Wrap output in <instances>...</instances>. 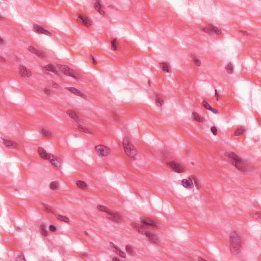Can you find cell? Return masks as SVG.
<instances>
[{"label": "cell", "mask_w": 261, "mask_h": 261, "mask_svg": "<svg viewBox=\"0 0 261 261\" xmlns=\"http://www.w3.org/2000/svg\"><path fill=\"white\" fill-rule=\"evenodd\" d=\"M242 240L236 231H232L229 235V249L231 254L237 255L242 249Z\"/></svg>", "instance_id": "1"}, {"label": "cell", "mask_w": 261, "mask_h": 261, "mask_svg": "<svg viewBox=\"0 0 261 261\" xmlns=\"http://www.w3.org/2000/svg\"><path fill=\"white\" fill-rule=\"evenodd\" d=\"M225 155L228 159L230 163L237 169L242 172H245L247 170V165L246 162L233 152H227Z\"/></svg>", "instance_id": "2"}, {"label": "cell", "mask_w": 261, "mask_h": 261, "mask_svg": "<svg viewBox=\"0 0 261 261\" xmlns=\"http://www.w3.org/2000/svg\"><path fill=\"white\" fill-rule=\"evenodd\" d=\"M122 144L124 150L126 155L130 158L135 159L137 156L138 152L129 139L127 137H124Z\"/></svg>", "instance_id": "3"}, {"label": "cell", "mask_w": 261, "mask_h": 261, "mask_svg": "<svg viewBox=\"0 0 261 261\" xmlns=\"http://www.w3.org/2000/svg\"><path fill=\"white\" fill-rule=\"evenodd\" d=\"M57 66L58 67V69L61 71V72L63 73L64 75H67L68 76H70L75 79H79V76L77 75V74L68 66L62 64H57Z\"/></svg>", "instance_id": "4"}, {"label": "cell", "mask_w": 261, "mask_h": 261, "mask_svg": "<svg viewBox=\"0 0 261 261\" xmlns=\"http://www.w3.org/2000/svg\"><path fill=\"white\" fill-rule=\"evenodd\" d=\"M95 151L98 156L103 157L108 156L111 152L110 149L103 145H98L95 147Z\"/></svg>", "instance_id": "5"}, {"label": "cell", "mask_w": 261, "mask_h": 261, "mask_svg": "<svg viewBox=\"0 0 261 261\" xmlns=\"http://www.w3.org/2000/svg\"><path fill=\"white\" fill-rule=\"evenodd\" d=\"M202 31L210 34L220 35L222 33V31L220 28L214 26L212 24H208L205 27L203 28L202 29Z\"/></svg>", "instance_id": "6"}, {"label": "cell", "mask_w": 261, "mask_h": 261, "mask_svg": "<svg viewBox=\"0 0 261 261\" xmlns=\"http://www.w3.org/2000/svg\"><path fill=\"white\" fill-rule=\"evenodd\" d=\"M167 165L174 172L176 173H182L184 171L183 167L178 163L175 161H171L167 164Z\"/></svg>", "instance_id": "7"}, {"label": "cell", "mask_w": 261, "mask_h": 261, "mask_svg": "<svg viewBox=\"0 0 261 261\" xmlns=\"http://www.w3.org/2000/svg\"><path fill=\"white\" fill-rule=\"evenodd\" d=\"M142 234L145 236L148 239V240L152 243L155 244H159L160 243V240L156 234L150 231L145 230H144L142 232Z\"/></svg>", "instance_id": "8"}, {"label": "cell", "mask_w": 261, "mask_h": 261, "mask_svg": "<svg viewBox=\"0 0 261 261\" xmlns=\"http://www.w3.org/2000/svg\"><path fill=\"white\" fill-rule=\"evenodd\" d=\"M140 222H141V224H142L143 225H146V226L153 227H156V228H158L159 227L158 223L155 221H154L153 219L149 218L141 217L140 218Z\"/></svg>", "instance_id": "9"}, {"label": "cell", "mask_w": 261, "mask_h": 261, "mask_svg": "<svg viewBox=\"0 0 261 261\" xmlns=\"http://www.w3.org/2000/svg\"><path fill=\"white\" fill-rule=\"evenodd\" d=\"M107 214H108V218L111 221L115 222V223H120L122 221V218L121 215L116 212H113L111 211H110Z\"/></svg>", "instance_id": "10"}, {"label": "cell", "mask_w": 261, "mask_h": 261, "mask_svg": "<svg viewBox=\"0 0 261 261\" xmlns=\"http://www.w3.org/2000/svg\"><path fill=\"white\" fill-rule=\"evenodd\" d=\"M19 74L21 77H30L32 75V72L25 66L20 65L19 66Z\"/></svg>", "instance_id": "11"}, {"label": "cell", "mask_w": 261, "mask_h": 261, "mask_svg": "<svg viewBox=\"0 0 261 261\" xmlns=\"http://www.w3.org/2000/svg\"><path fill=\"white\" fill-rule=\"evenodd\" d=\"M33 30L36 33H38V34H44V35H47L48 36H51V33L50 32H49V31L45 29L44 28H42V27H41L38 24H33Z\"/></svg>", "instance_id": "12"}, {"label": "cell", "mask_w": 261, "mask_h": 261, "mask_svg": "<svg viewBox=\"0 0 261 261\" xmlns=\"http://www.w3.org/2000/svg\"><path fill=\"white\" fill-rule=\"evenodd\" d=\"M77 19L84 26L88 28L92 25L93 22L92 20L87 16H83L81 14H79Z\"/></svg>", "instance_id": "13"}, {"label": "cell", "mask_w": 261, "mask_h": 261, "mask_svg": "<svg viewBox=\"0 0 261 261\" xmlns=\"http://www.w3.org/2000/svg\"><path fill=\"white\" fill-rule=\"evenodd\" d=\"M53 165L56 167L57 168H59L61 166V160L60 158L58 157L55 156L53 154L50 153H48V159H47Z\"/></svg>", "instance_id": "14"}, {"label": "cell", "mask_w": 261, "mask_h": 261, "mask_svg": "<svg viewBox=\"0 0 261 261\" xmlns=\"http://www.w3.org/2000/svg\"><path fill=\"white\" fill-rule=\"evenodd\" d=\"M65 89H66L67 90H68L71 93H72L76 96H80L84 99L87 98V96L84 93H83L81 91H80L78 89H76V88H74L73 87H67L65 88Z\"/></svg>", "instance_id": "15"}, {"label": "cell", "mask_w": 261, "mask_h": 261, "mask_svg": "<svg viewBox=\"0 0 261 261\" xmlns=\"http://www.w3.org/2000/svg\"><path fill=\"white\" fill-rule=\"evenodd\" d=\"M28 50L29 51H30L31 53L35 55L36 56H37V57H38L39 58H44L46 57V55L44 52L38 50V49L36 48L35 47H34L33 46H29L28 48Z\"/></svg>", "instance_id": "16"}, {"label": "cell", "mask_w": 261, "mask_h": 261, "mask_svg": "<svg viewBox=\"0 0 261 261\" xmlns=\"http://www.w3.org/2000/svg\"><path fill=\"white\" fill-rule=\"evenodd\" d=\"M43 71L44 72H46V71L51 72L56 75H59V72L57 71L56 67L53 64H52L51 63L48 64L46 65L45 66H44L43 67Z\"/></svg>", "instance_id": "17"}, {"label": "cell", "mask_w": 261, "mask_h": 261, "mask_svg": "<svg viewBox=\"0 0 261 261\" xmlns=\"http://www.w3.org/2000/svg\"><path fill=\"white\" fill-rule=\"evenodd\" d=\"M3 144L6 147L9 148L17 149L18 147V145L17 143L9 140L3 139Z\"/></svg>", "instance_id": "18"}, {"label": "cell", "mask_w": 261, "mask_h": 261, "mask_svg": "<svg viewBox=\"0 0 261 261\" xmlns=\"http://www.w3.org/2000/svg\"><path fill=\"white\" fill-rule=\"evenodd\" d=\"M110 245H111V247H112V248L113 249V250L115 252V253H116L117 254H118L120 256H121L122 257H123V258H125L126 257V255H125V253L123 251H122L115 244H113V243L111 242V243H110Z\"/></svg>", "instance_id": "19"}, {"label": "cell", "mask_w": 261, "mask_h": 261, "mask_svg": "<svg viewBox=\"0 0 261 261\" xmlns=\"http://www.w3.org/2000/svg\"><path fill=\"white\" fill-rule=\"evenodd\" d=\"M66 114L69 116L72 119L76 121L77 123L80 121V118L77 113L73 110H68L66 111Z\"/></svg>", "instance_id": "20"}, {"label": "cell", "mask_w": 261, "mask_h": 261, "mask_svg": "<svg viewBox=\"0 0 261 261\" xmlns=\"http://www.w3.org/2000/svg\"><path fill=\"white\" fill-rule=\"evenodd\" d=\"M94 7L95 9L101 15H103L105 13V11L103 10V6L102 5L100 1H96L94 4Z\"/></svg>", "instance_id": "21"}, {"label": "cell", "mask_w": 261, "mask_h": 261, "mask_svg": "<svg viewBox=\"0 0 261 261\" xmlns=\"http://www.w3.org/2000/svg\"><path fill=\"white\" fill-rule=\"evenodd\" d=\"M159 65H160L161 69L165 72H166V73L170 72L171 68H170V64L168 62H161V63H160Z\"/></svg>", "instance_id": "22"}, {"label": "cell", "mask_w": 261, "mask_h": 261, "mask_svg": "<svg viewBox=\"0 0 261 261\" xmlns=\"http://www.w3.org/2000/svg\"><path fill=\"white\" fill-rule=\"evenodd\" d=\"M181 184L186 188H192L193 187V182L191 179H184L181 180Z\"/></svg>", "instance_id": "23"}, {"label": "cell", "mask_w": 261, "mask_h": 261, "mask_svg": "<svg viewBox=\"0 0 261 261\" xmlns=\"http://www.w3.org/2000/svg\"><path fill=\"white\" fill-rule=\"evenodd\" d=\"M111 46L112 50L114 51L118 50L120 48L119 44L117 39L114 38L111 41Z\"/></svg>", "instance_id": "24"}, {"label": "cell", "mask_w": 261, "mask_h": 261, "mask_svg": "<svg viewBox=\"0 0 261 261\" xmlns=\"http://www.w3.org/2000/svg\"><path fill=\"white\" fill-rule=\"evenodd\" d=\"M38 152L40 155V156L44 160L48 159V153L46 152L45 150H44L42 147H39L38 148Z\"/></svg>", "instance_id": "25"}, {"label": "cell", "mask_w": 261, "mask_h": 261, "mask_svg": "<svg viewBox=\"0 0 261 261\" xmlns=\"http://www.w3.org/2000/svg\"><path fill=\"white\" fill-rule=\"evenodd\" d=\"M202 105L203 106V107L206 109V110H210L211 111V112H212L213 113L216 114V113H218V111L217 110L214 109V108H213L210 105L209 103L206 101L205 100H203L202 102Z\"/></svg>", "instance_id": "26"}, {"label": "cell", "mask_w": 261, "mask_h": 261, "mask_svg": "<svg viewBox=\"0 0 261 261\" xmlns=\"http://www.w3.org/2000/svg\"><path fill=\"white\" fill-rule=\"evenodd\" d=\"M225 70L227 71V72L229 74H231L233 73L234 69V65L233 63L231 62H228L225 66Z\"/></svg>", "instance_id": "27"}, {"label": "cell", "mask_w": 261, "mask_h": 261, "mask_svg": "<svg viewBox=\"0 0 261 261\" xmlns=\"http://www.w3.org/2000/svg\"><path fill=\"white\" fill-rule=\"evenodd\" d=\"M192 116L193 119L196 121L198 122H202L204 121L203 118L197 112H193Z\"/></svg>", "instance_id": "28"}, {"label": "cell", "mask_w": 261, "mask_h": 261, "mask_svg": "<svg viewBox=\"0 0 261 261\" xmlns=\"http://www.w3.org/2000/svg\"><path fill=\"white\" fill-rule=\"evenodd\" d=\"M49 188L52 190H57L60 188V184L58 181H53L49 184Z\"/></svg>", "instance_id": "29"}, {"label": "cell", "mask_w": 261, "mask_h": 261, "mask_svg": "<svg viewBox=\"0 0 261 261\" xmlns=\"http://www.w3.org/2000/svg\"><path fill=\"white\" fill-rule=\"evenodd\" d=\"M250 216L254 219L256 220H259L261 217V214L260 211H253L250 213Z\"/></svg>", "instance_id": "30"}, {"label": "cell", "mask_w": 261, "mask_h": 261, "mask_svg": "<svg viewBox=\"0 0 261 261\" xmlns=\"http://www.w3.org/2000/svg\"><path fill=\"white\" fill-rule=\"evenodd\" d=\"M76 185L80 189H87L88 188V185L86 184V182H85V181H82V180L76 181Z\"/></svg>", "instance_id": "31"}, {"label": "cell", "mask_w": 261, "mask_h": 261, "mask_svg": "<svg viewBox=\"0 0 261 261\" xmlns=\"http://www.w3.org/2000/svg\"><path fill=\"white\" fill-rule=\"evenodd\" d=\"M77 129L79 130H80L81 132H82L83 133H86L88 134H93V132L91 130H90L88 128L84 127V126H82V125H79L77 126Z\"/></svg>", "instance_id": "32"}, {"label": "cell", "mask_w": 261, "mask_h": 261, "mask_svg": "<svg viewBox=\"0 0 261 261\" xmlns=\"http://www.w3.org/2000/svg\"><path fill=\"white\" fill-rule=\"evenodd\" d=\"M245 132V128L243 126H240L236 129V130L234 133V135L236 136H238L242 135Z\"/></svg>", "instance_id": "33"}, {"label": "cell", "mask_w": 261, "mask_h": 261, "mask_svg": "<svg viewBox=\"0 0 261 261\" xmlns=\"http://www.w3.org/2000/svg\"><path fill=\"white\" fill-rule=\"evenodd\" d=\"M155 103L158 107H162L164 104V100L160 96H156L155 98Z\"/></svg>", "instance_id": "34"}, {"label": "cell", "mask_w": 261, "mask_h": 261, "mask_svg": "<svg viewBox=\"0 0 261 261\" xmlns=\"http://www.w3.org/2000/svg\"><path fill=\"white\" fill-rule=\"evenodd\" d=\"M191 58H192V59L193 60V62L194 63V64H195L196 66L199 67V66H200L201 65V61H200V60L199 59H198L195 55H194V54L191 55Z\"/></svg>", "instance_id": "35"}, {"label": "cell", "mask_w": 261, "mask_h": 261, "mask_svg": "<svg viewBox=\"0 0 261 261\" xmlns=\"http://www.w3.org/2000/svg\"><path fill=\"white\" fill-rule=\"evenodd\" d=\"M125 250L129 255L133 256L135 254V251H134L132 247L130 245H126L125 246Z\"/></svg>", "instance_id": "36"}, {"label": "cell", "mask_w": 261, "mask_h": 261, "mask_svg": "<svg viewBox=\"0 0 261 261\" xmlns=\"http://www.w3.org/2000/svg\"><path fill=\"white\" fill-rule=\"evenodd\" d=\"M41 134L44 137H50L51 136V133L48 130L45 128H42L40 130Z\"/></svg>", "instance_id": "37"}, {"label": "cell", "mask_w": 261, "mask_h": 261, "mask_svg": "<svg viewBox=\"0 0 261 261\" xmlns=\"http://www.w3.org/2000/svg\"><path fill=\"white\" fill-rule=\"evenodd\" d=\"M56 217L58 219H59V220H60L61 221H63V222H67V223L69 222V219L66 216L61 215H57L56 216Z\"/></svg>", "instance_id": "38"}, {"label": "cell", "mask_w": 261, "mask_h": 261, "mask_svg": "<svg viewBox=\"0 0 261 261\" xmlns=\"http://www.w3.org/2000/svg\"><path fill=\"white\" fill-rule=\"evenodd\" d=\"M40 232H41V234L42 235H43L44 236L46 237V236H47L48 235V233H47V230L46 229L45 225L44 224H41L40 225Z\"/></svg>", "instance_id": "39"}, {"label": "cell", "mask_w": 261, "mask_h": 261, "mask_svg": "<svg viewBox=\"0 0 261 261\" xmlns=\"http://www.w3.org/2000/svg\"><path fill=\"white\" fill-rule=\"evenodd\" d=\"M97 209H98L100 211L105 212V213H106L107 214L110 211L108 207H106L105 206H103V205H97Z\"/></svg>", "instance_id": "40"}, {"label": "cell", "mask_w": 261, "mask_h": 261, "mask_svg": "<svg viewBox=\"0 0 261 261\" xmlns=\"http://www.w3.org/2000/svg\"><path fill=\"white\" fill-rule=\"evenodd\" d=\"M43 205V207L44 208V210L47 212V213H52V214H54L55 213V211L53 208H52L51 207H50L49 206L46 205V204H44V203H42Z\"/></svg>", "instance_id": "41"}, {"label": "cell", "mask_w": 261, "mask_h": 261, "mask_svg": "<svg viewBox=\"0 0 261 261\" xmlns=\"http://www.w3.org/2000/svg\"><path fill=\"white\" fill-rule=\"evenodd\" d=\"M17 260H26L24 256L23 255V253L22 252L20 253L17 256L16 258Z\"/></svg>", "instance_id": "42"}, {"label": "cell", "mask_w": 261, "mask_h": 261, "mask_svg": "<svg viewBox=\"0 0 261 261\" xmlns=\"http://www.w3.org/2000/svg\"><path fill=\"white\" fill-rule=\"evenodd\" d=\"M43 91L44 92V93L47 95V96H50L51 94V92L50 91V90L47 88H45L44 89H43Z\"/></svg>", "instance_id": "43"}, {"label": "cell", "mask_w": 261, "mask_h": 261, "mask_svg": "<svg viewBox=\"0 0 261 261\" xmlns=\"http://www.w3.org/2000/svg\"><path fill=\"white\" fill-rule=\"evenodd\" d=\"M211 130L212 132V133L214 135H216L218 133V130H217V128L215 127V126H212L211 127Z\"/></svg>", "instance_id": "44"}, {"label": "cell", "mask_w": 261, "mask_h": 261, "mask_svg": "<svg viewBox=\"0 0 261 261\" xmlns=\"http://www.w3.org/2000/svg\"><path fill=\"white\" fill-rule=\"evenodd\" d=\"M49 230H50L51 231H52V232H55V231H56V229H56V227L54 225H50L49 226Z\"/></svg>", "instance_id": "45"}, {"label": "cell", "mask_w": 261, "mask_h": 261, "mask_svg": "<svg viewBox=\"0 0 261 261\" xmlns=\"http://www.w3.org/2000/svg\"><path fill=\"white\" fill-rule=\"evenodd\" d=\"M112 115H113V117L114 118V119L116 120H119V117L118 116V115H117V114H116L115 112H113L112 113Z\"/></svg>", "instance_id": "46"}, {"label": "cell", "mask_w": 261, "mask_h": 261, "mask_svg": "<svg viewBox=\"0 0 261 261\" xmlns=\"http://www.w3.org/2000/svg\"><path fill=\"white\" fill-rule=\"evenodd\" d=\"M90 56H91V60H92V62L93 64L94 65H97V61H96V60H95V58H94L93 56H92V55H90Z\"/></svg>", "instance_id": "47"}, {"label": "cell", "mask_w": 261, "mask_h": 261, "mask_svg": "<svg viewBox=\"0 0 261 261\" xmlns=\"http://www.w3.org/2000/svg\"><path fill=\"white\" fill-rule=\"evenodd\" d=\"M52 86H53V87H54L55 88H59L60 87V86L55 82H53Z\"/></svg>", "instance_id": "48"}, {"label": "cell", "mask_w": 261, "mask_h": 261, "mask_svg": "<svg viewBox=\"0 0 261 261\" xmlns=\"http://www.w3.org/2000/svg\"><path fill=\"white\" fill-rule=\"evenodd\" d=\"M239 32H240L241 34H243V35H246V36H248V35H249V33H248L247 31H244V30H240V31H239Z\"/></svg>", "instance_id": "49"}, {"label": "cell", "mask_w": 261, "mask_h": 261, "mask_svg": "<svg viewBox=\"0 0 261 261\" xmlns=\"http://www.w3.org/2000/svg\"><path fill=\"white\" fill-rule=\"evenodd\" d=\"M215 97H216V98L217 99V100H218V94L217 91V90H216H216H215Z\"/></svg>", "instance_id": "50"}, {"label": "cell", "mask_w": 261, "mask_h": 261, "mask_svg": "<svg viewBox=\"0 0 261 261\" xmlns=\"http://www.w3.org/2000/svg\"><path fill=\"white\" fill-rule=\"evenodd\" d=\"M4 43H5V41H4V40L2 39V38H0V44H1V45H3V44H4Z\"/></svg>", "instance_id": "51"}, {"label": "cell", "mask_w": 261, "mask_h": 261, "mask_svg": "<svg viewBox=\"0 0 261 261\" xmlns=\"http://www.w3.org/2000/svg\"><path fill=\"white\" fill-rule=\"evenodd\" d=\"M112 260L113 261H118V260H120V259L118 258H116V257H114L112 258Z\"/></svg>", "instance_id": "52"}, {"label": "cell", "mask_w": 261, "mask_h": 261, "mask_svg": "<svg viewBox=\"0 0 261 261\" xmlns=\"http://www.w3.org/2000/svg\"><path fill=\"white\" fill-rule=\"evenodd\" d=\"M1 62H5L6 60L2 56H1Z\"/></svg>", "instance_id": "53"}, {"label": "cell", "mask_w": 261, "mask_h": 261, "mask_svg": "<svg viewBox=\"0 0 261 261\" xmlns=\"http://www.w3.org/2000/svg\"><path fill=\"white\" fill-rule=\"evenodd\" d=\"M197 260H206V259H204V258H201V257H199V258L197 259Z\"/></svg>", "instance_id": "54"}, {"label": "cell", "mask_w": 261, "mask_h": 261, "mask_svg": "<svg viewBox=\"0 0 261 261\" xmlns=\"http://www.w3.org/2000/svg\"><path fill=\"white\" fill-rule=\"evenodd\" d=\"M148 85H149V86H150V85H151V82H150V80H148Z\"/></svg>", "instance_id": "55"}, {"label": "cell", "mask_w": 261, "mask_h": 261, "mask_svg": "<svg viewBox=\"0 0 261 261\" xmlns=\"http://www.w3.org/2000/svg\"><path fill=\"white\" fill-rule=\"evenodd\" d=\"M84 233H85V234H86V235H88V234L87 231H84Z\"/></svg>", "instance_id": "56"}]
</instances>
